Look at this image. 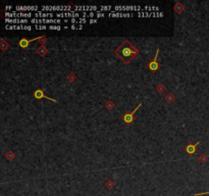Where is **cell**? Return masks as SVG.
<instances>
[{
	"mask_svg": "<svg viewBox=\"0 0 209 196\" xmlns=\"http://www.w3.org/2000/svg\"><path fill=\"white\" fill-rule=\"evenodd\" d=\"M78 79V77H77V75H75V73H70L67 76H66V80L68 81L70 83H73V82H75Z\"/></svg>",
	"mask_w": 209,
	"mask_h": 196,
	"instance_id": "4316f807",
	"label": "cell"
},
{
	"mask_svg": "<svg viewBox=\"0 0 209 196\" xmlns=\"http://www.w3.org/2000/svg\"><path fill=\"white\" fill-rule=\"evenodd\" d=\"M158 54H159V49L156 50L155 56L149 61L148 64H147V68H148L150 71H152V73L157 71L160 68V66H161V64H160V63L158 61Z\"/></svg>",
	"mask_w": 209,
	"mask_h": 196,
	"instance_id": "277c9868",
	"label": "cell"
},
{
	"mask_svg": "<svg viewBox=\"0 0 209 196\" xmlns=\"http://www.w3.org/2000/svg\"><path fill=\"white\" fill-rule=\"evenodd\" d=\"M35 18H52L54 15L52 12H42V11H38V12L34 13Z\"/></svg>",
	"mask_w": 209,
	"mask_h": 196,
	"instance_id": "e0dca14e",
	"label": "cell"
},
{
	"mask_svg": "<svg viewBox=\"0 0 209 196\" xmlns=\"http://www.w3.org/2000/svg\"><path fill=\"white\" fill-rule=\"evenodd\" d=\"M106 17V15H105L104 12H96V17H95L100 18V17Z\"/></svg>",
	"mask_w": 209,
	"mask_h": 196,
	"instance_id": "e575fe53",
	"label": "cell"
},
{
	"mask_svg": "<svg viewBox=\"0 0 209 196\" xmlns=\"http://www.w3.org/2000/svg\"><path fill=\"white\" fill-rule=\"evenodd\" d=\"M11 8H12V6H10V5H9V6H5V10H9V9H11Z\"/></svg>",
	"mask_w": 209,
	"mask_h": 196,
	"instance_id": "74e56055",
	"label": "cell"
},
{
	"mask_svg": "<svg viewBox=\"0 0 209 196\" xmlns=\"http://www.w3.org/2000/svg\"><path fill=\"white\" fill-rule=\"evenodd\" d=\"M104 106L107 110H112L114 107H115V103L112 100H107L106 102L104 103Z\"/></svg>",
	"mask_w": 209,
	"mask_h": 196,
	"instance_id": "cb8c5ba5",
	"label": "cell"
},
{
	"mask_svg": "<svg viewBox=\"0 0 209 196\" xmlns=\"http://www.w3.org/2000/svg\"><path fill=\"white\" fill-rule=\"evenodd\" d=\"M100 9L97 11V12H103V11H110L111 10V8H112V6H110V5H107V6H104V5H102V6H100L99 7Z\"/></svg>",
	"mask_w": 209,
	"mask_h": 196,
	"instance_id": "f546056e",
	"label": "cell"
},
{
	"mask_svg": "<svg viewBox=\"0 0 209 196\" xmlns=\"http://www.w3.org/2000/svg\"><path fill=\"white\" fill-rule=\"evenodd\" d=\"M142 106V103H139V105L135 108L133 111H126L125 114H123V117H121V119L123 121V123L126 124V125L130 126L132 125L133 123H134L135 121H136V116H135V114L137 112V110L139 109L140 107Z\"/></svg>",
	"mask_w": 209,
	"mask_h": 196,
	"instance_id": "7a4b0ae2",
	"label": "cell"
},
{
	"mask_svg": "<svg viewBox=\"0 0 209 196\" xmlns=\"http://www.w3.org/2000/svg\"><path fill=\"white\" fill-rule=\"evenodd\" d=\"M105 187H106L108 190H111V189H113L114 188V186H115V183H114V181L113 180H111V179H109V180H107L106 182H105Z\"/></svg>",
	"mask_w": 209,
	"mask_h": 196,
	"instance_id": "484cf974",
	"label": "cell"
},
{
	"mask_svg": "<svg viewBox=\"0 0 209 196\" xmlns=\"http://www.w3.org/2000/svg\"><path fill=\"white\" fill-rule=\"evenodd\" d=\"M199 143H200V142H196L195 144H194V143H189V144H188L187 146L185 147L186 153H188L189 155H193V154L196 153L197 146L199 145Z\"/></svg>",
	"mask_w": 209,
	"mask_h": 196,
	"instance_id": "4fadbf2b",
	"label": "cell"
},
{
	"mask_svg": "<svg viewBox=\"0 0 209 196\" xmlns=\"http://www.w3.org/2000/svg\"><path fill=\"white\" fill-rule=\"evenodd\" d=\"M34 98H36L37 100H41V99H47V100H50L52 101V102H57V100H55L53 98H50L49 96H47L46 94L44 93V91H43L41 88H38L35 90V92H34Z\"/></svg>",
	"mask_w": 209,
	"mask_h": 196,
	"instance_id": "ba28073f",
	"label": "cell"
},
{
	"mask_svg": "<svg viewBox=\"0 0 209 196\" xmlns=\"http://www.w3.org/2000/svg\"><path fill=\"white\" fill-rule=\"evenodd\" d=\"M138 15L140 17H163L162 12H147V11H142L138 12Z\"/></svg>",
	"mask_w": 209,
	"mask_h": 196,
	"instance_id": "5bb4252c",
	"label": "cell"
},
{
	"mask_svg": "<svg viewBox=\"0 0 209 196\" xmlns=\"http://www.w3.org/2000/svg\"><path fill=\"white\" fill-rule=\"evenodd\" d=\"M108 17H133L132 13L128 12H109Z\"/></svg>",
	"mask_w": 209,
	"mask_h": 196,
	"instance_id": "ac0fdd59",
	"label": "cell"
},
{
	"mask_svg": "<svg viewBox=\"0 0 209 196\" xmlns=\"http://www.w3.org/2000/svg\"><path fill=\"white\" fill-rule=\"evenodd\" d=\"M198 160L200 161L201 163H206V162H207V161H208V156L206 155V154L202 153L201 155H199Z\"/></svg>",
	"mask_w": 209,
	"mask_h": 196,
	"instance_id": "f1b7e54d",
	"label": "cell"
},
{
	"mask_svg": "<svg viewBox=\"0 0 209 196\" xmlns=\"http://www.w3.org/2000/svg\"><path fill=\"white\" fill-rule=\"evenodd\" d=\"M36 52H37V54L38 55H40L41 57H45L46 55L48 54V49L45 47V45H40L38 48L36 49Z\"/></svg>",
	"mask_w": 209,
	"mask_h": 196,
	"instance_id": "d6986e66",
	"label": "cell"
},
{
	"mask_svg": "<svg viewBox=\"0 0 209 196\" xmlns=\"http://www.w3.org/2000/svg\"><path fill=\"white\" fill-rule=\"evenodd\" d=\"M35 29H36V30H47L48 27L45 26V25H36V26H35Z\"/></svg>",
	"mask_w": 209,
	"mask_h": 196,
	"instance_id": "1f68e13d",
	"label": "cell"
},
{
	"mask_svg": "<svg viewBox=\"0 0 209 196\" xmlns=\"http://www.w3.org/2000/svg\"><path fill=\"white\" fill-rule=\"evenodd\" d=\"M155 89H156V91H157L159 94H163L164 92L166 91V87H165L164 85L162 84V83H158Z\"/></svg>",
	"mask_w": 209,
	"mask_h": 196,
	"instance_id": "7402d4cb",
	"label": "cell"
},
{
	"mask_svg": "<svg viewBox=\"0 0 209 196\" xmlns=\"http://www.w3.org/2000/svg\"><path fill=\"white\" fill-rule=\"evenodd\" d=\"M62 29L60 26H56V25H51V26H49V30H56V31H60V30Z\"/></svg>",
	"mask_w": 209,
	"mask_h": 196,
	"instance_id": "836d02e7",
	"label": "cell"
},
{
	"mask_svg": "<svg viewBox=\"0 0 209 196\" xmlns=\"http://www.w3.org/2000/svg\"><path fill=\"white\" fill-rule=\"evenodd\" d=\"M39 38H40V37H38V38H33V39L22 38L20 41H18V46H20V48H22V49H27V48H29V46L32 42L39 40Z\"/></svg>",
	"mask_w": 209,
	"mask_h": 196,
	"instance_id": "8fae6325",
	"label": "cell"
},
{
	"mask_svg": "<svg viewBox=\"0 0 209 196\" xmlns=\"http://www.w3.org/2000/svg\"><path fill=\"white\" fill-rule=\"evenodd\" d=\"M5 158H6L7 160H9V161H12V160L15 158V152H13L12 150H8V151L5 153Z\"/></svg>",
	"mask_w": 209,
	"mask_h": 196,
	"instance_id": "d4e9b609",
	"label": "cell"
},
{
	"mask_svg": "<svg viewBox=\"0 0 209 196\" xmlns=\"http://www.w3.org/2000/svg\"><path fill=\"white\" fill-rule=\"evenodd\" d=\"M56 17L57 18H60V17H65V18H68L70 17V20L72 18H81V15L79 12H75V11H72V12H58L56 13Z\"/></svg>",
	"mask_w": 209,
	"mask_h": 196,
	"instance_id": "30bf717a",
	"label": "cell"
},
{
	"mask_svg": "<svg viewBox=\"0 0 209 196\" xmlns=\"http://www.w3.org/2000/svg\"><path fill=\"white\" fill-rule=\"evenodd\" d=\"M34 17V15L32 12H6L5 13V18H27V17Z\"/></svg>",
	"mask_w": 209,
	"mask_h": 196,
	"instance_id": "8992f818",
	"label": "cell"
},
{
	"mask_svg": "<svg viewBox=\"0 0 209 196\" xmlns=\"http://www.w3.org/2000/svg\"><path fill=\"white\" fill-rule=\"evenodd\" d=\"M15 12H27V11H35L38 12L39 7L36 5L34 6H15Z\"/></svg>",
	"mask_w": 209,
	"mask_h": 196,
	"instance_id": "7c38bea8",
	"label": "cell"
},
{
	"mask_svg": "<svg viewBox=\"0 0 209 196\" xmlns=\"http://www.w3.org/2000/svg\"><path fill=\"white\" fill-rule=\"evenodd\" d=\"M114 54L125 64H128L139 55V50L135 47L131 41L125 40L114 50Z\"/></svg>",
	"mask_w": 209,
	"mask_h": 196,
	"instance_id": "6da1fadb",
	"label": "cell"
},
{
	"mask_svg": "<svg viewBox=\"0 0 209 196\" xmlns=\"http://www.w3.org/2000/svg\"><path fill=\"white\" fill-rule=\"evenodd\" d=\"M89 23H90V24H96V23H98V20L97 18H90Z\"/></svg>",
	"mask_w": 209,
	"mask_h": 196,
	"instance_id": "8d00e7d4",
	"label": "cell"
},
{
	"mask_svg": "<svg viewBox=\"0 0 209 196\" xmlns=\"http://www.w3.org/2000/svg\"><path fill=\"white\" fill-rule=\"evenodd\" d=\"M83 25H72V26H70V29L72 30H83Z\"/></svg>",
	"mask_w": 209,
	"mask_h": 196,
	"instance_id": "d6a6232c",
	"label": "cell"
},
{
	"mask_svg": "<svg viewBox=\"0 0 209 196\" xmlns=\"http://www.w3.org/2000/svg\"><path fill=\"white\" fill-rule=\"evenodd\" d=\"M47 38H46V36H41L40 38H39V43H40V45H45L46 43H47Z\"/></svg>",
	"mask_w": 209,
	"mask_h": 196,
	"instance_id": "4dcf8cb0",
	"label": "cell"
},
{
	"mask_svg": "<svg viewBox=\"0 0 209 196\" xmlns=\"http://www.w3.org/2000/svg\"><path fill=\"white\" fill-rule=\"evenodd\" d=\"M32 24L39 25V24H61L62 20L60 18H32Z\"/></svg>",
	"mask_w": 209,
	"mask_h": 196,
	"instance_id": "5b68a950",
	"label": "cell"
},
{
	"mask_svg": "<svg viewBox=\"0 0 209 196\" xmlns=\"http://www.w3.org/2000/svg\"><path fill=\"white\" fill-rule=\"evenodd\" d=\"M144 11H147V12H153V11H159V8L158 7H155V6H145L143 7Z\"/></svg>",
	"mask_w": 209,
	"mask_h": 196,
	"instance_id": "83f0119b",
	"label": "cell"
},
{
	"mask_svg": "<svg viewBox=\"0 0 209 196\" xmlns=\"http://www.w3.org/2000/svg\"><path fill=\"white\" fill-rule=\"evenodd\" d=\"M42 12H51V11H62V12H72L73 9L68 5L66 6H47L44 5L41 7Z\"/></svg>",
	"mask_w": 209,
	"mask_h": 196,
	"instance_id": "3957f363",
	"label": "cell"
},
{
	"mask_svg": "<svg viewBox=\"0 0 209 196\" xmlns=\"http://www.w3.org/2000/svg\"><path fill=\"white\" fill-rule=\"evenodd\" d=\"M6 24H13V25H25L28 24L29 20L27 18H5Z\"/></svg>",
	"mask_w": 209,
	"mask_h": 196,
	"instance_id": "9a60e30c",
	"label": "cell"
},
{
	"mask_svg": "<svg viewBox=\"0 0 209 196\" xmlns=\"http://www.w3.org/2000/svg\"><path fill=\"white\" fill-rule=\"evenodd\" d=\"M123 11H138L142 12L144 11L141 6H114V12H123Z\"/></svg>",
	"mask_w": 209,
	"mask_h": 196,
	"instance_id": "52a82bcc",
	"label": "cell"
},
{
	"mask_svg": "<svg viewBox=\"0 0 209 196\" xmlns=\"http://www.w3.org/2000/svg\"><path fill=\"white\" fill-rule=\"evenodd\" d=\"M173 9L178 15H181V13H183L184 10H185V5H184L182 2L176 1V4H174V6H173Z\"/></svg>",
	"mask_w": 209,
	"mask_h": 196,
	"instance_id": "ffe728a7",
	"label": "cell"
},
{
	"mask_svg": "<svg viewBox=\"0 0 209 196\" xmlns=\"http://www.w3.org/2000/svg\"><path fill=\"white\" fill-rule=\"evenodd\" d=\"M8 48H9V43L6 40L2 39L1 42H0V49H1V51H5Z\"/></svg>",
	"mask_w": 209,
	"mask_h": 196,
	"instance_id": "603a6c76",
	"label": "cell"
},
{
	"mask_svg": "<svg viewBox=\"0 0 209 196\" xmlns=\"http://www.w3.org/2000/svg\"><path fill=\"white\" fill-rule=\"evenodd\" d=\"M165 101H166L167 103H169V104H171V103H173L174 101H176V96H174L173 93H171V92H169V93H167L166 95H165Z\"/></svg>",
	"mask_w": 209,
	"mask_h": 196,
	"instance_id": "44dd1931",
	"label": "cell"
},
{
	"mask_svg": "<svg viewBox=\"0 0 209 196\" xmlns=\"http://www.w3.org/2000/svg\"><path fill=\"white\" fill-rule=\"evenodd\" d=\"M98 10H99L98 6H80V5H75L73 9V11H75V12H78V11H83V12H88V11L93 12V11H96L97 12Z\"/></svg>",
	"mask_w": 209,
	"mask_h": 196,
	"instance_id": "9c48e42d",
	"label": "cell"
},
{
	"mask_svg": "<svg viewBox=\"0 0 209 196\" xmlns=\"http://www.w3.org/2000/svg\"><path fill=\"white\" fill-rule=\"evenodd\" d=\"M6 30H32V27L29 25H7L5 26Z\"/></svg>",
	"mask_w": 209,
	"mask_h": 196,
	"instance_id": "2e32d148",
	"label": "cell"
},
{
	"mask_svg": "<svg viewBox=\"0 0 209 196\" xmlns=\"http://www.w3.org/2000/svg\"><path fill=\"white\" fill-rule=\"evenodd\" d=\"M206 194H209V191H208V192H201V193H196V194H194L193 196H201V195H206Z\"/></svg>",
	"mask_w": 209,
	"mask_h": 196,
	"instance_id": "d590c367",
	"label": "cell"
},
{
	"mask_svg": "<svg viewBox=\"0 0 209 196\" xmlns=\"http://www.w3.org/2000/svg\"><path fill=\"white\" fill-rule=\"evenodd\" d=\"M208 88H209V84H208Z\"/></svg>",
	"mask_w": 209,
	"mask_h": 196,
	"instance_id": "f35d334b",
	"label": "cell"
}]
</instances>
